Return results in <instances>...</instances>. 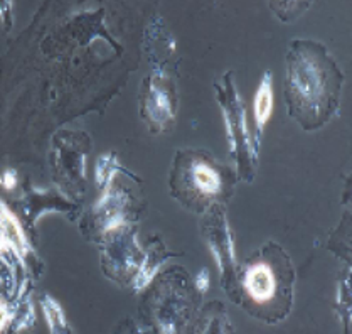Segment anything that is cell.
<instances>
[{"instance_id": "cell-13", "label": "cell", "mask_w": 352, "mask_h": 334, "mask_svg": "<svg viewBox=\"0 0 352 334\" xmlns=\"http://www.w3.org/2000/svg\"><path fill=\"white\" fill-rule=\"evenodd\" d=\"M39 302L47 328H50V334H74L73 328L67 322L65 309H63L61 304L56 301L51 294L41 295Z\"/></svg>"}, {"instance_id": "cell-15", "label": "cell", "mask_w": 352, "mask_h": 334, "mask_svg": "<svg viewBox=\"0 0 352 334\" xmlns=\"http://www.w3.org/2000/svg\"><path fill=\"white\" fill-rule=\"evenodd\" d=\"M118 171H122V166H120L117 156L115 154H104V156L100 157L98 163H96V184L104 191L107 187H110L113 184V179L118 174Z\"/></svg>"}, {"instance_id": "cell-5", "label": "cell", "mask_w": 352, "mask_h": 334, "mask_svg": "<svg viewBox=\"0 0 352 334\" xmlns=\"http://www.w3.org/2000/svg\"><path fill=\"white\" fill-rule=\"evenodd\" d=\"M212 215H209V223L204 227L206 243L211 249L214 260L218 262L221 275L223 279H228L231 270L236 269L234 260V243L231 238L230 225H228L226 215L221 211L218 206L212 208Z\"/></svg>"}, {"instance_id": "cell-9", "label": "cell", "mask_w": 352, "mask_h": 334, "mask_svg": "<svg viewBox=\"0 0 352 334\" xmlns=\"http://www.w3.org/2000/svg\"><path fill=\"white\" fill-rule=\"evenodd\" d=\"M34 322H36V309H34L29 280H25L19 285L12 301H10V322L6 333L21 334L22 331L31 329Z\"/></svg>"}, {"instance_id": "cell-8", "label": "cell", "mask_w": 352, "mask_h": 334, "mask_svg": "<svg viewBox=\"0 0 352 334\" xmlns=\"http://www.w3.org/2000/svg\"><path fill=\"white\" fill-rule=\"evenodd\" d=\"M184 184L190 193H196L197 196L212 200L223 189V179L208 160L194 157L184 166Z\"/></svg>"}, {"instance_id": "cell-16", "label": "cell", "mask_w": 352, "mask_h": 334, "mask_svg": "<svg viewBox=\"0 0 352 334\" xmlns=\"http://www.w3.org/2000/svg\"><path fill=\"white\" fill-rule=\"evenodd\" d=\"M0 285L6 289V292L9 294V298L12 299L14 294L17 291V279L14 269L0 257Z\"/></svg>"}, {"instance_id": "cell-4", "label": "cell", "mask_w": 352, "mask_h": 334, "mask_svg": "<svg viewBox=\"0 0 352 334\" xmlns=\"http://www.w3.org/2000/svg\"><path fill=\"white\" fill-rule=\"evenodd\" d=\"M190 307L192 301L184 285L175 280H167L160 285L152 307L153 324L159 334H181L184 331L190 319Z\"/></svg>"}, {"instance_id": "cell-17", "label": "cell", "mask_w": 352, "mask_h": 334, "mask_svg": "<svg viewBox=\"0 0 352 334\" xmlns=\"http://www.w3.org/2000/svg\"><path fill=\"white\" fill-rule=\"evenodd\" d=\"M194 284H196V291L199 292V294H206V292L209 291V287H211V277H209V270L208 269L199 270V273H197Z\"/></svg>"}, {"instance_id": "cell-2", "label": "cell", "mask_w": 352, "mask_h": 334, "mask_svg": "<svg viewBox=\"0 0 352 334\" xmlns=\"http://www.w3.org/2000/svg\"><path fill=\"white\" fill-rule=\"evenodd\" d=\"M216 98L219 101L221 112L224 115L228 130V140L231 145V157L236 160V169L241 179L252 181L258 164V149L250 138L248 125H246L245 103L241 101L233 74H224V88L216 85Z\"/></svg>"}, {"instance_id": "cell-10", "label": "cell", "mask_w": 352, "mask_h": 334, "mask_svg": "<svg viewBox=\"0 0 352 334\" xmlns=\"http://www.w3.org/2000/svg\"><path fill=\"white\" fill-rule=\"evenodd\" d=\"M22 209H24V215L31 221V225H36L37 218L43 216L44 211H73L74 205H71L69 201H66L65 198L58 196L54 191H39L32 189L31 194L24 198L22 202Z\"/></svg>"}, {"instance_id": "cell-3", "label": "cell", "mask_w": 352, "mask_h": 334, "mask_svg": "<svg viewBox=\"0 0 352 334\" xmlns=\"http://www.w3.org/2000/svg\"><path fill=\"white\" fill-rule=\"evenodd\" d=\"M101 236H103L101 269L104 275L118 284H132L145 255V250L137 240L135 227L125 225Z\"/></svg>"}, {"instance_id": "cell-6", "label": "cell", "mask_w": 352, "mask_h": 334, "mask_svg": "<svg viewBox=\"0 0 352 334\" xmlns=\"http://www.w3.org/2000/svg\"><path fill=\"white\" fill-rule=\"evenodd\" d=\"M142 115L151 122L152 127L164 129L175 117L174 95L166 78L160 73H153L148 81V90L145 93Z\"/></svg>"}, {"instance_id": "cell-18", "label": "cell", "mask_w": 352, "mask_h": 334, "mask_svg": "<svg viewBox=\"0 0 352 334\" xmlns=\"http://www.w3.org/2000/svg\"><path fill=\"white\" fill-rule=\"evenodd\" d=\"M0 184H2L6 189H12L16 187L17 179H16V172L14 171H6L2 176H0Z\"/></svg>"}, {"instance_id": "cell-1", "label": "cell", "mask_w": 352, "mask_h": 334, "mask_svg": "<svg viewBox=\"0 0 352 334\" xmlns=\"http://www.w3.org/2000/svg\"><path fill=\"white\" fill-rule=\"evenodd\" d=\"M287 98L290 115L305 130L317 129L336 115L342 73L327 50L310 41H295L287 56Z\"/></svg>"}, {"instance_id": "cell-7", "label": "cell", "mask_w": 352, "mask_h": 334, "mask_svg": "<svg viewBox=\"0 0 352 334\" xmlns=\"http://www.w3.org/2000/svg\"><path fill=\"white\" fill-rule=\"evenodd\" d=\"M243 287L254 304H268L278 292V275L267 260H258L248 265L243 275Z\"/></svg>"}, {"instance_id": "cell-14", "label": "cell", "mask_w": 352, "mask_h": 334, "mask_svg": "<svg viewBox=\"0 0 352 334\" xmlns=\"http://www.w3.org/2000/svg\"><path fill=\"white\" fill-rule=\"evenodd\" d=\"M197 334H233L231 322L221 304H212L201 319Z\"/></svg>"}, {"instance_id": "cell-11", "label": "cell", "mask_w": 352, "mask_h": 334, "mask_svg": "<svg viewBox=\"0 0 352 334\" xmlns=\"http://www.w3.org/2000/svg\"><path fill=\"white\" fill-rule=\"evenodd\" d=\"M273 76L270 71L263 74L261 78L258 92L254 95L253 101V115H254V129H256V135H254V147L258 149L260 145L261 137H263L265 127H267L270 117L273 114Z\"/></svg>"}, {"instance_id": "cell-12", "label": "cell", "mask_w": 352, "mask_h": 334, "mask_svg": "<svg viewBox=\"0 0 352 334\" xmlns=\"http://www.w3.org/2000/svg\"><path fill=\"white\" fill-rule=\"evenodd\" d=\"M172 255L174 253L167 251L162 242H153L152 245L145 250L144 262H142L140 270H138L132 282L135 292H142L145 287H148V284L155 279L157 273L162 269V265L166 264Z\"/></svg>"}]
</instances>
